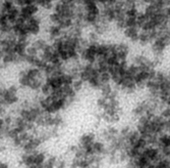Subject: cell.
<instances>
[{"label":"cell","instance_id":"obj_1","mask_svg":"<svg viewBox=\"0 0 170 168\" xmlns=\"http://www.w3.org/2000/svg\"><path fill=\"white\" fill-rule=\"evenodd\" d=\"M46 76L42 70L37 67L29 66L21 69L16 74L15 83L21 90L40 92L43 84L45 83Z\"/></svg>","mask_w":170,"mask_h":168},{"label":"cell","instance_id":"obj_2","mask_svg":"<svg viewBox=\"0 0 170 168\" xmlns=\"http://www.w3.org/2000/svg\"><path fill=\"white\" fill-rule=\"evenodd\" d=\"M21 102V89L16 83L1 85L0 91V109L14 107Z\"/></svg>","mask_w":170,"mask_h":168}]
</instances>
